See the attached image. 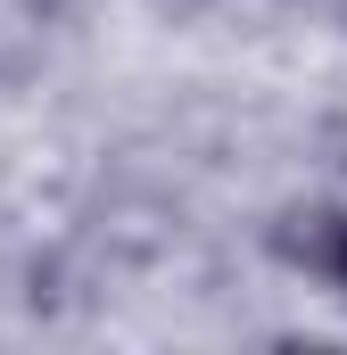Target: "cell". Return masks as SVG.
<instances>
[{"label": "cell", "instance_id": "obj_1", "mask_svg": "<svg viewBox=\"0 0 347 355\" xmlns=\"http://www.w3.org/2000/svg\"><path fill=\"white\" fill-rule=\"evenodd\" d=\"M264 248H273L289 272L323 281V289L347 306V207H323V198L281 207V215H273V232H264Z\"/></svg>", "mask_w": 347, "mask_h": 355}, {"label": "cell", "instance_id": "obj_2", "mask_svg": "<svg viewBox=\"0 0 347 355\" xmlns=\"http://www.w3.org/2000/svg\"><path fill=\"white\" fill-rule=\"evenodd\" d=\"M149 8H158V17H174V25H190V17H198L207 0H149Z\"/></svg>", "mask_w": 347, "mask_h": 355}]
</instances>
